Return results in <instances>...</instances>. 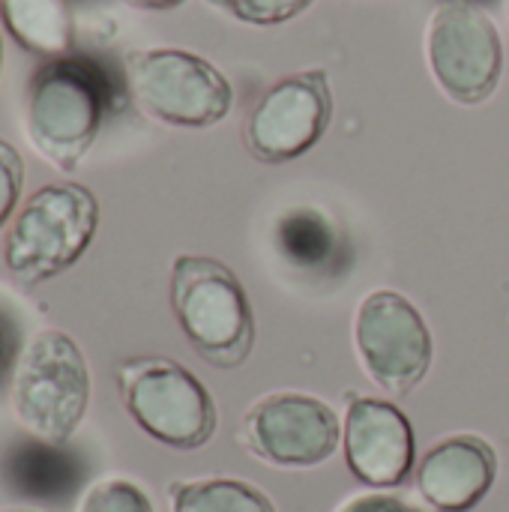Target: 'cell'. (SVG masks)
<instances>
[{
    "label": "cell",
    "instance_id": "cell-16",
    "mask_svg": "<svg viewBox=\"0 0 509 512\" xmlns=\"http://www.w3.org/2000/svg\"><path fill=\"white\" fill-rule=\"evenodd\" d=\"M276 243L285 252V258L297 261V267H318L333 258L336 252V234L333 228L312 210L288 213L279 222Z\"/></svg>",
    "mask_w": 509,
    "mask_h": 512
},
{
    "label": "cell",
    "instance_id": "cell-25",
    "mask_svg": "<svg viewBox=\"0 0 509 512\" xmlns=\"http://www.w3.org/2000/svg\"><path fill=\"white\" fill-rule=\"evenodd\" d=\"M507 12H509V0H507Z\"/></svg>",
    "mask_w": 509,
    "mask_h": 512
},
{
    "label": "cell",
    "instance_id": "cell-24",
    "mask_svg": "<svg viewBox=\"0 0 509 512\" xmlns=\"http://www.w3.org/2000/svg\"><path fill=\"white\" fill-rule=\"evenodd\" d=\"M0 72H3V36H0Z\"/></svg>",
    "mask_w": 509,
    "mask_h": 512
},
{
    "label": "cell",
    "instance_id": "cell-7",
    "mask_svg": "<svg viewBox=\"0 0 509 512\" xmlns=\"http://www.w3.org/2000/svg\"><path fill=\"white\" fill-rule=\"evenodd\" d=\"M426 63L441 93L456 105H483L504 78V39L474 0H441L426 21Z\"/></svg>",
    "mask_w": 509,
    "mask_h": 512
},
{
    "label": "cell",
    "instance_id": "cell-21",
    "mask_svg": "<svg viewBox=\"0 0 509 512\" xmlns=\"http://www.w3.org/2000/svg\"><path fill=\"white\" fill-rule=\"evenodd\" d=\"M333 512H426L417 507L414 501L393 495V492H366V495H354L345 504H339Z\"/></svg>",
    "mask_w": 509,
    "mask_h": 512
},
{
    "label": "cell",
    "instance_id": "cell-12",
    "mask_svg": "<svg viewBox=\"0 0 509 512\" xmlns=\"http://www.w3.org/2000/svg\"><path fill=\"white\" fill-rule=\"evenodd\" d=\"M498 480L495 447L474 432H456L426 450L414 471L420 498L438 512H471Z\"/></svg>",
    "mask_w": 509,
    "mask_h": 512
},
{
    "label": "cell",
    "instance_id": "cell-3",
    "mask_svg": "<svg viewBox=\"0 0 509 512\" xmlns=\"http://www.w3.org/2000/svg\"><path fill=\"white\" fill-rule=\"evenodd\" d=\"M90 399L93 375L75 336L60 327L30 333L9 378L18 426L36 441L66 447L87 420Z\"/></svg>",
    "mask_w": 509,
    "mask_h": 512
},
{
    "label": "cell",
    "instance_id": "cell-10",
    "mask_svg": "<svg viewBox=\"0 0 509 512\" xmlns=\"http://www.w3.org/2000/svg\"><path fill=\"white\" fill-rule=\"evenodd\" d=\"M243 447L273 468H318L342 444V420L330 402L303 390L267 393L243 417Z\"/></svg>",
    "mask_w": 509,
    "mask_h": 512
},
{
    "label": "cell",
    "instance_id": "cell-22",
    "mask_svg": "<svg viewBox=\"0 0 509 512\" xmlns=\"http://www.w3.org/2000/svg\"><path fill=\"white\" fill-rule=\"evenodd\" d=\"M123 3L135 6V9H144V12H168V9L183 6L186 0H123Z\"/></svg>",
    "mask_w": 509,
    "mask_h": 512
},
{
    "label": "cell",
    "instance_id": "cell-23",
    "mask_svg": "<svg viewBox=\"0 0 509 512\" xmlns=\"http://www.w3.org/2000/svg\"><path fill=\"white\" fill-rule=\"evenodd\" d=\"M3 512H45L42 507H30V504H21V507H9V510Z\"/></svg>",
    "mask_w": 509,
    "mask_h": 512
},
{
    "label": "cell",
    "instance_id": "cell-15",
    "mask_svg": "<svg viewBox=\"0 0 509 512\" xmlns=\"http://www.w3.org/2000/svg\"><path fill=\"white\" fill-rule=\"evenodd\" d=\"M6 477H9V486L18 489L24 498L51 501V498H60L72 486L75 462L66 453V447L33 438L30 444H21L9 456Z\"/></svg>",
    "mask_w": 509,
    "mask_h": 512
},
{
    "label": "cell",
    "instance_id": "cell-4",
    "mask_svg": "<svg viewBox=\"0 0 509 512\" xmlns=\"http://www.w3.org/2000/svg\"><path fill=\"white\" fill-rule=\"evenodd\" d=\"M171 312L195 348L216 369H240L255 348V312L240 276L210 255H177L168 279Z\"/></svg>",
    "mask_w": 509,
    "mask_h": 512
},
{
    "label": "cell",
    "instance_id": "cell-6",
    "mask_svg": "<svg viewBox=\"0 0 509 512\" xmlns=\"http://www.w3.org/2000/svg\"><path fill=\"white\" fill-rule=\"evenodd\" d=\"M129 420L156 444L201 450L219 429V408L204 381L171 357H129L114 369Z\"/></svg>",
    "mask_w": 509,
    "mask_h": 512
},
{
    "label": "cell",
    "instance_id": "cell-14",
    "mask_svg": "<svg viewBox=\"0 0 509 512\" xmlns=\"http://www.w3.org/2000/svg\"><path fill=\"white\" fill-rule=\"evenodd\" d=\"M171 512H276L273 498L249 480L195 477L168 486Z\"/></svg>",
    "mask_w": 509,
    "mask_h": 512
},
{
    "label": "cell",
    "instance_id": "cell-18",
    "mask_svg": "<svg viewBox=\"0 0 509 512\" xmlns=\"http://www.w3.org/2000/svg\"><path fill=\"white\" fill-rule=\"evenodd\" d=\"M207 3L252 27H276L300 18L306 9L315 6V0H207Z\"/></svg>",
    "mask_w": 509,
    "mask_h": 512
},
{
    "label": "cell",
    "instance_id": "cell-9",
    "mask_svg": "<svg viewBox=\"0 0 509 512\" xmlns=\"http://www.w3.org/2000/svg\"><path fill=\"white\" fill-rule=\"evenodd\" d=\"M333 87L327 69H300L273 81L249 108L243 144L264 165H285L306 156L330 129Z\"/></svg>",
    "mask_w": 509,
    "mask_h": 512
},
{
    "label": "cell",
    "instance_id": "cell-5",
    "mask_svg": "<svg viewBox=\"0 0 509 512\" xmlns=\"http://www.w3.org/2000/svg\"><path fill=\"white\" fill-rule=\"evenodd\" d=\"M123 78L138 111L171 129H210L234 108L231 78L189 48H132Z\"/></svg>",
    "mask_w": 509,
    "mask_h": 512
},
{
    "label": "cell",
    "instance_id": "cell-13",
    "mask_svg": "<svg viewBox=\"0 0 509 512\" xmlns=\"http://www.w3.org/2000/svg\"><path fill=\"white\" fill-rule=\"evenodd\" d=\"M0 24L27 54L54 60L72 48L69 0H0Z\"/></svg>",
    "mask_w": 509,
    "mask_h": 512
},
{
    "label": "cell",
    "instance_id": "cell-17",
    "mask_svg": "<svg viewBox=\"0 0 509 512\" xmlns=\"http://www.w3.org/2000/svg\"><path fill=\"white\" fill-rule=\"evenodd\" d=\"M75 512H156L147 489L129 477H99L93 480L81 498Z\"/></svg>",
    "mask_w": 509,
    "mask_h": 512
},
{
    "label": "cell",
    "instance_id": "cell-2",
    "mask_svg": "<svg viewBox=\"0 0 509 512\" xmlns=\"http://www.w3.org/2000/svg\"><path fill=\"white\" fill-rule=\"evenodd\" d=\"M99 198L78 180H51L30 192L3 237V264L27 288L69 273L99 231Z\"/></svg>",
    "mask_w": 509,
    "mask_h": 512
},
{
    "label": "cell",
    "instance_id": "cell-11",
    "mask_svg": "<svg viewBox=\"0 0 509 512\" xmlns=\"http://www.w3.org/2000/svg\"><path fill=\"white\" fill-rule=\"evenodd\" d=\"M345 465L369 489L390 492L417 471V438L408 414L378 396H351L342 417Z\"/></svg>",
    "mask_w": 509,
    "mask_h": 512
},
{
    "label": "cell",
    "instance_id": "cell-8",
    "mask_svg": "<svg viewBox=\"0 0 509 512\" xmlns=\"http://www.w3.org/2000/svg\"><path fill=\"white\" fill-rule=\"evenodd\" d=\"M354 348L372 384L393 399L411 396L435 360V339L423 312L396 288H375L360 300Z\"/></svg>",
    "mask_w": 509,
    "mask_h": 512
},
{
    "label": "cell",
    "instance_id": "cell-20",
    "mask_svg": "<svg viewBox=\"0 0 509 512\" xmlns=\"http://www.w3.org/2000/svg\"><path fill=\"white\" fill-rule=\"evenodd\" d=\"M24 342H27V333H24L21 315L0 294V387L9 384V378L15 372V363H18V357L24 351Z\"/></svg>",
    "mask_w": 509,
    "mask_h": 512
},
{
    "label": "cell",
    "instance_id": "cell-19",
    "mask_svg": "<svg viewBox=\"0 0 509 512\" xmlns=\"http://www.w3.org/2000/svg\"><path fill=\"white\" fill-rule=\"evenodd\" d=\"M21 192H24V159L15 150V144L0 138V234L15 219L21 207Z\"/></svg>",
    "mask_w": 509,
    "mask_h": 512
},
{
    "label": "cell",
    "instance_id": "cell-1",
    "mask_svg": "<svg viewBox=\"0 0 509 512\" xmlns=\"http://www.w3.org/2000/svg\"><path fill=\"white\" fill-rule=\"evenodd\" d=\"M111 108V84L90 57L45 60L27 81L24 135L57 171H75L93 150Z\"/></svg>",
    "mask_w": 509,
    "mask_h": 512
}]
</instances>
